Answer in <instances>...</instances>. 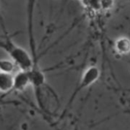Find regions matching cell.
Segmentation results:
<instances>
[{"label":"cell","instance_id":"1","mask_svg":"<svg viewBox=\"0 0 130 130\" xmlns=\"http://www.w3.org/2000/svg\"><path fill=\"white\" fill-rule=\"evenodd\" d=\"M100 74H101L100 70L96 66H91L88 68H87V70L83 74L78 85L77 86V87L75 88V91L73 92L72 97H70L65 112H66L68 108L70 107V106L73 103V101L75 99V97H77V95L82 90H85V88H87V87H90L91 85H92L93 84H94L99 79Z\"/></svg>","mask_w":130,"mask_h":130},{"label":"cell","instance_id":"2","mask_svg":"<svg viewBox=\"0 0 130 130\" xmlns=\"http://www.w3.org/2000/svg\"><path fill=\"white\" fill-rule=\"evenodd\" d=\"M28 74L30 77V84H31L34 88L35 95L40 107H43V103L40 99V89L45 83V75L39 68L38 65H34L33 67L28 70Z\"/></svg>","mask_w":130,"mask_h":130},{"label":"cell","instance_id":"7","mask_svg":"<svg viewBox=\"0 0 130 130\" xmlns=\"http://www.w3.org/2000/svg\"><path fill=\"white\" fill-rule=\"evenodd\" d=\"M15 64L13 61L0 59V71L11 74L14 69Z\"/></svg>","mask_w":130,"mask_h":130},{"label":"cell","instance_id":"3","mask_svg":"<svg viewBox=\"0 0 130 130\" xmlns=\"http://www.w3.org/2000/svg\"><path fill=\"white\" fill-rule=\"evenodd\" d=\"M36 0H28L27 2V31L30 48L31 51V56L34 59V64H37V57L36 53V44L33 32V13Z\"/></svg>","mask_w":130,"mask_h":130},{"label":"cell","instance_id":"6","mask_svg":"<svg viewBox=\"0 0 130 130\" xmlns=\"http://www.w3.org/2000/svg\"><path fill=\"white\" fill-rule=\"evenodd\" d=\"M116 51L120 54H127L130 52V39L126 37L118 38L114 44Z\"/></svg>","mask_w":130,"mask_h":130},{"label":"cell","instance_id":"5","mask_svg":"<svg viewBox=\"0 0 130 130\" xmlns=\"http://www.w3.org/2000/svg\"><path fill=\"white\" fill-rule=\"evenodd\" d=\"M14 76L11 74L0 71V92L8 93L12 90Z\"/></svg>","mask_w":130,"mask_h":130},{"label":"cell","instance_id":"4","mask_svg":"<svg viewBox=\"0 0 130 130\" xmlns=\"http://www.w3.org/2000/svg\"><path fill=\"white\" fill-rule=\"evenodd\" d=\"M30 84V77L28 71L21 70L14 76V83L11 90L22 91Z\"/></svg>","mask_w":130,"mask_h":130}]
</instances>
